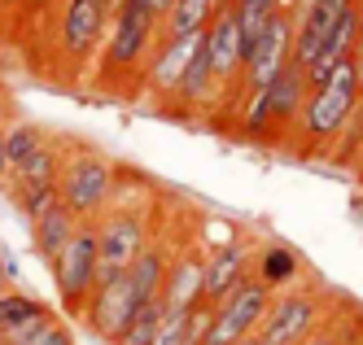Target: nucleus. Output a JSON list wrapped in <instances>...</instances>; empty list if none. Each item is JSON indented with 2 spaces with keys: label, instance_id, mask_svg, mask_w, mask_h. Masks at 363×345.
Here are the masks:
<instances>
[{
  "label": "nucleus",
  "instance_id": "1",
  "mask_svg": "<svg viewBox=\"0 0 363 345\" xmlns=\"http://www.w3.org/2000/svg\"><path fill=\"white\" fill-rule=\"evenodd\" d=\"M359 105H363V66L354 57H346L324 84L306 92V105L289 131V149L298 157H328L337 149V140L346 136Z\"/></svg>",
  "mask_w": 363,
  "mask_h": 345
},
{
  "label": "nucleus",
  "instance_id": "2",
  "mask_svg": "<svg viewBox=\"0 0 363 345\" xmlns=\"http://www.w3.org/2000/svg\"><path fill=\"white\" fill-rule=\"evenodd\" d=\"M162 40V13L149 0H118L106 44L96 52V88L106 92H127L140 84V70L149 62L153 44Z\"/></svg>",
  "mask_w": 363,
  "mask_h": 345
},
{
  "label": "nucleus",
  "instance_id": "3",
  "mask_svg": "<svg viewBox=\"0 0 363 345\" xmlns=\"http://www.w3.org/2000/svg\"><path fill=\"white\" fill-rule=\"evenodd\" d=\"M57 188H62V201L79 219H101L110 210V201L118 197V188H123V166L114 162V157H106L101 149L70 145Z\"/></svg>",
  "mask_w": 363,
  "mask_h": 345
},
{
  "label": "nucleus",
  "instance_id": "4",
  "mask_svg": "<svg viewBox=\"0 0 363 345\" xmlns=\"http://www.w3.org/2000/svg\"><path fill=\"white\" fill-rule=\"evenodd\" d=\"M328 302H333V293L311 280L284 288V293L272 298V310H267L263 328H258V341L263 345H302L333 315Z\"/></svg>",
  "mask_w": 363,
  "mask_h": 345
},
{
  "label": "nucleus",
  "instance_id": "5",
  "mask_svg": "<svg viewBox=\"0 0 363 345\" xmlns=\"http://www.w3.org/2000/svg\"><path fill=\"white\" fill-rule=\"evenodd\" d=\"M53 271V288L66 315H84L88 298L101 284V249H96V219H84L79 232L66 241V249L48 262Z\"/></svg>",
  "mask_w": 363,
  "mask_h": 345
},
{
  "label": "nucleus",
  "instance_id": "6",
  "mask_svg": "<svg viewBox=\"0 0 363 345\" xmlns=\"http://www.w3.org/2000/svg\"><path fill=\"white\" fill-rule=\"evenodd\" d=\"M153 241V219L149 205H127V201H110V210L96 219V249H101V280H110L118 271H127L140 258V249Z\"/></svg>",
  "mask_w": 363,
  "mask_h": 345
},
{
  "label": "nucleus",
  "instance_id": "7",
  "mask_svg": "<svg viewBox=\"0 0 363 345\" xmlns=\"http://www.w3.org/2000/svg\"><path fill=\"white\" fill-rule=\"evenodd\" d=\"M118 0H62V18H57V57L66 70L79 74L92 66V57L106 44L110 18H114Z\"/></svg>",
  "mask_w": 363,
  "mask_h": 345
},
{
  "label": "nucleus",
  "instance_id": "8",
  "mask_svg": "<svg viewBox=\"0 0 363 345\" xmlns=\"http://www.w3.org/2000/svg\"><path fill=\"white\" fill-rule=\"evenodd\" d=\"M272 288L263 280H245L237 293H228L219 306H215V319H211V332H206V345H241L245 336H258L267 310H272Z\"/></svg>",
  "mask_w": 363,
  "mask_h": 345
},
{
  "label": "nucleus",
  "instance_id": "9",
  "mask_svg": "<svg viewBox=\"0 0 363 345\" xmlns=\"http://www.w3.org/2000/svg\"><path fill=\"white\" fill-rule=\"evenodd\" d=\"M294 62V13L289 9H276L267 22H263V31H258V40L250 44L245 52V70H241V92H254V88H267L272 79Z\"/></svg>",
  "mask_w": 363,
  "mask_h": 345
},
{
  "label": "nucleus",
  "instance_id": "10",
  "mask_svg": "<svg viewBox=\"0 0 363 345\" xmlns=\"http://www.w3.org/2000/svg\"><path fill=\"white\" fill-rule=\"evenodd\" d=\"M201 48L211 57V70H215V84L223 88V105L232 101L237 105V92H241V70H245V40H241V22H237V9L219 5V13L211 18V26L201 31Z\"/></svg>",
  "mask_w": 363,
  "mask_h": 345
},
{
  "label": "nucleus",
  "instance_id": "11",
  "mask_svg": "<svg viewBox=\"0 0 363 345\" xmlns=\"http://www.w3.org/2000/svg\"><path fill=\"white\" fill-rule=\"evenodd\" d=\"M145 302H149V298L136 288L132 271H118V276H110V280H101V284H96V293L88 298V306H84L79 319L88 324L92 336L114 341V336L123 332V324L132 319V315H136Z\"/></svg>",
  "mask_w": 363,
  "mask_h": 345
},
{
  "label": "nucleus",
  "instance_id": "12",
  "mask_svg": "<svg viewBox=\"0 0 363 345\" xmlns=\"http://www.w3.org/2000/svg\"><path fill=\"white\" fill-rule=\"evenodd\" d=\"M197 44H201V35H162L158 44H153V52H149V62H145V70H140V84H136V88H140L149 101L171 105V96H175V88H179V79H184V70H189V62H193Z\"/></svg>",
  "mask_w": 363,
  "mask_h": 345
},
{
  "label": "nucleus",
  "instance_id": "13",
  "mask_svg": "<svg viewBox=\"0 0 363 345\" xmlns=\"http://www.w3.org/2000/svg\"><path fill=\"white\" fill-rule=\"evenodd\" d=\"M254 276V245L245 236H232V241L215 245L206 254V284H201V302L219 306L228 293H237V288Z\"/></svg>",
  "mask_w": 363,
  "mask_h": 345
},
{
  "label": "nucleus",
  "instance_id": "14",
  "mask_svg": "<svg viewBox=\"0 0 363 345\" xmlns=\"http://www.w3.org/2000/svg\"><path fill=\"white\" fill-rule=\"evenodd\" d=\"M354 5V0H306V5L294 13V66H311L324 52L333 26L342 22V13Z\"/></svg>",
  "mask_w": 363,
  "mask_h": 345
},
{
  "label": "nucleus",
  "instance_id": "15",
  "mask_svg": "<svg viewBox=\"0 0 363 345\" xmlns=\"http://www.w3.org/2000/svg\"><path fill=\"white\" fill-rule=\"evenodd\" d=\"M201 284H206V254L197 245L175 249L167 267V284H162V302L171 310H193L201 302Z\"/></svg>",
  "mask_w": 363,
  "mask_h": 345
},
{
  "label": "nucleus",
  "instance_id": "16",
  "mask_svg": "<svg viewBox=\"0 0 363 345\" xmlns=\"http://www.w3.org/2000/svg\"><path fill=\"white\" fill-rule=\"evenodd\" d=\"M254 92H258V88H254ZM306 92H311V88H306V74H302V66H294V62L263 88L280 145L289 140V131H294V123H298V114H302V105H306Z\"/></svg>",
  "mask_w": 363,
  "mask_h": 345
},
{
  "label": "nucleus",
  "instance_id": "17",
  "mask_svg": "<svg viewBox=\"0 0 363 345\" xmlns=\"http://www.w3.org/2000/svg\"><path fill=\"white\" fill-rule=\"evenodd\" d=\"M254 280H263L272 293H284L306 280V267L298 249H289L284 241H267V245H254Z\"/></svg>",
  "mask_w": 363,
  "mask_h": 345
},
{
  "label": "nucleus",
  "instance_id": "18",
  "mask_svg": "<svg viewBox=\"0 0 363 345\" xmlns=\"http://www.w3.org/2000/svg\"><path fill=\"white\" fill-rule=\"evenodd\" d=\"M79 215H74V210L66 205V201H57V205H48L44 215L35 219V223H27L31 227V241H35V254L44 258V262H53L62 249H66V241L74 232H79Z\"/></svg>",
  "mask_w": 363,
  "mask_h": 345
},
{
  "label": "nucleus",
  "instance_id": "19",
  "mask_svg": "<svg viewBox=\"0 0 363 345\" xmlns=\"http://www.w3.org/2000/svg\"><path fill=\"white\" fill-rule=\"evenodd\" d=\"M48 310H53V306L40 302L35 293H27V288H18V284L0 288V336H18L27 324L44 319Z\"/></svg>",
  "mask_w": 363,
  "mask_h": 345
},
{
  "label": "nucleus",
  "instance_id": "20",
  "mask_svg": "<svg viewBox=\"0 0 363 345\" xmlns=\"http://www.w3.org/2000/svg\"><path fill=\"white\" fill-rule=\"evenodd\" d=\"M66 149L70 145L48 136L31 157H22V162L13 166V183H57L62 179V162H66ZM13 183H9V188H13Z\"/></svg>",
  "mask_w": 363,
  "mask_h": 345
},
{
  "label": "nucleus",
  "instance_id": "21",
  "mask_svg": "<svg viewBox=\"0 0 363 345\" xmlns=\"http://www.w3.org/2000/svg\"><path fill=\"white\" fill-rule=\"evenodd\" d=\"M219 5L228 0H171V9L162 13V35H201Z\"/></svg>",
  "mask_w": 363,
  "mask_h": 345
},
{
  "label": "nucleus",
  "instance_id": "22",
  "mask_svg": "<svg viewBox=\"0 0 363 345\" xmlns=\"http://www.w3.org/2000/svg\"><path fill=\"white\" fill-rule=\"evenodd\" d=\"M162 315H167V302L162 298H153L145 302L132 319L123 324V332L110 341V345H153V336H158V324H162Z\"/></svg>",
  "mask_w": 363,
  "mask_h": 345
},
{
  "label": "nucleus",
  "instance_id": "23",
  "mask_svg": "<svg viewBox=\"0 0 363 345\" xmlns=\"http://www.w3.org/2000/svg\"><path fill=\"white\" fill-rule=\"evenodd\" d=\"M232 9H237L241 40H245V52H250V44L258 40V31H263V22H267L276 9H289V13H294V0H232Z\"/></svg>",
  "mask_w": 363,
  "mask_h": 345
},
{
  "label": "nucleus",
  "instance_id": "24",
  "mask_svg": "<svg viewBox=\"0 0 363 345\" xmlns=\"http://www.w3.org/2000/svg\"><path fill=\"white\" fill-rule=\"evenodd\" d=\"M9 197H13V205L22 210V219L35 223L48 205H57V201H62V188H57V183H13Z\"/></svg>",
  "mask_w": 363,
  "mask_h": 345
},
{
  "label": "nucleus",
  "instance_id": "25",
  "mask_svg": "<svg viewBox=\"0 0 363 345\" xmlns=\"http://www.w3.org/2000/svg\"><path fill=\"white\" fill-rule=\"evenodd\" d=\"M13 341H18V345H74V332L62 324V315H57V310H48L44 319L27 324Z\"/></svg>",
  "mask_w": 363,
  "mask_h": 345
},
{
  "label": "nucleus",
  "instance_id": "26",
  "mask_svg": "<svg viewBox=\"0 0 363 345\" xmlns=\"http://www.w3.org/2000/svg\"><path fill=\"white\" fill-rule=\"evenodd\" d=\"M44 140H48V131H44L40 123L18 118V123H9V127H5V149H9V162H13V166L22 162V157H31Z\"/></svg>",
  "mask_w": 363,
  "mask_h": 345
},
{
  "label": "nucleus",
  "instance_id": "27",
  "mask_svg": "<svg viewBox=\"0 0 363 345\" xmlns=\"http://www.w3.org/2000/svg\"><path fill=\"white\" fill-rule=\"evenodd\" d=\"M354 336H359L354 328H346L342 319H333V315H328V319H324L315 332H311L302 345H354Z\"/></svg>",
  "mask_w": 363,
  "mask_h": 345
},
{
  "label": "nucleus",
  "instance_id": "28",
  "mask_svg": "<svg viewBox=\"0 0 363 345\" xmlns=\"http://www.w3.org/2000/svg\"><path fill=\"white\" fill-rule=\"evenodd\" d=\"M184 328H189V310H171V306H167L153 345H184Z\"/></svg>",
  "mask_w": 363,
  "mask_h": 345
},
{
  "label": "nucleus",
  "instance_id": "29",
  "mask_svg": "<svg viewBox=\"0 0 363 345\" xmlns=\"http://www.w3.org/2000/svg\"><path fill=\"white\" fill-rule=\"evenodd\" d=\"M13 183V162H9V149H5V127H0V188L9 193Z\"/></svg>",
  "mask_w": 363,
  "mask_h": 345
},
{
  "label": "nucleus",
  "instance_id": "30",
  "mask_svg": "<svg viewBox=\"0 0 363 345\" xmlns=\"http://www.w3.org/2000/svg\"><path fill=\"white\" fill-rule=\"evenodd\" d=\"M57 0H18V13H27V18H35V13H48Z\"/></svg>",
  "mask_w": 363,
  "mask_h": 345
},
{
  "label": "nucleus",
  "instance_id": "31",
  "mask_svg": "<svg viewBox=\"0 0 363 345\" xmlns=\"http://www.w3.org/2000/svg\"><path fill=\"white\" fill-rule=\"evenodd\" d=\"M354 62L363 66V26H359V48H354Z\"/></svg>",
  "mask_w": 363,
  "mask_h": 345
},
{
  "label": "nucleus",
  "instance_id": "32",
  "mask_svg": "<svg viewBox=\"0 0 363 345\" xmlns=\"http://www.w3.org/2000/svg\"><path fill=\"white\" fill-rule=\"evenodd\" d=\"M354 175H359V183H363V153L354 157Z\"/></svg>",
  "mask_w": 363,
  "mask_h": 345
},
{
  "label": "nucleus",
  "instance_id": "33",
  "mask_svg": "<svg viewBox=\"0 0 363 345\" xmlns=\"http://www.w3.org/2000/svg\"><path fill=\"white\" fill-rule=\"evenodd\" d=\"M0 9H5V13H9V9H18V0H0Z\"/></svg>",
  "mask_w": 363,
  "mask_h": 345
},
{
  "label": "nucleus",
  "instance_id": "34",
  "mask_svg": "<svg viewBox=\"0 0 363 345\" xmlns=\"http://www.w3.org/2000/svg\"><path fill=\"white\" fill-rule=\"evenodd\" d=\"M241 345H263V341H258V336H245V341H241Z\"/></svg>",
  "mask_w": 363,
  "mask_h": 345
},
{
  "label": "nucleus",
  "instance_id": "35",
  "mask_svg": "<svg viewBox=\"0 0 363 345\" xmlns=\"http://www.w3.org/2000/svg\"><path fill=\"white\" fill-rule=\"evenodd\" d=\"M0 345H18V341H13V336H0Z\"/></svg>",
  "mask_w": 363,
  "mask_h": 345
},
{
  "label": "nucleus",
  "instance_id": "36",
  "mask_svg": "<svg viewBox=\"0 0 363 345\" xmlns=\"http://www.w3.org/2000/svg\"><path fill=\"white\" fill-rule=\"evenodd\" d=\"M0 271H5V249H0Z\"/></svg>",
  "mask_w": 363,
  "mask_h": 345
},
{
  "label": "nucleus",
  "instance_id": "37",
  "mask_svg": "<svg viewBox=\"0 0 363 345\" xmlns=\"http://www.w3.org/2000/svg\"><path fill=\"white\" fill-rule=\"evenodd\" d=\"M0 288H9V284H5V271H0Z\"/></svg>",
  "mask_w": 363,
  "mask_h": 345
},
{
  "label": "nucleus",
  "instance_id": "38",
  "mask_svg": "<svg viewBox=\"0 0 363 345\" xmlns=\"http://www.w3.org/2000/svg\"><path fill=\"white\" fill-rule=\"evenodd\" d=\"M354 345H363V332H359V336H354Z\"/></svg>",
  "mask_w": 363,
  "mask_h": 345
}]
</instances>
